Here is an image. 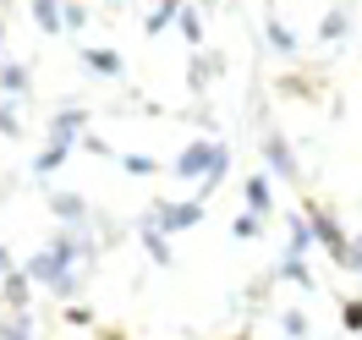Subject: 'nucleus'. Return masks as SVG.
Instances as JSON below:
<instances>
[{
    "instance_id": "21",
    "label": "nucleus",
    "mask_w": 362,
    "mask_h": 340,
    "mask_svg": "<svg viewBox=\"0 0 362 340\" xmlns=\"http://www.w3.org/2000/svg\"><path fill=\"white\" fill-rule=\"evenodd\" d=\"M269 45L280 49V55H291V49H296V33L280 23V17H269Z\"/></svg>"
},
{
    "instance_id": "23",
    "label": "nucleus",
    "mask_w": 362,
    "mask_h": 340,
    "mask_svg": "<svg viewBox=\"0 0 362 340\" xmlns=\"http://www.w3.org/2000/svg\"><path fill=\"white\" fill-rule=\"evenodd\" d=\"M340 324H346L351 335L362 329V296H346V302H340Z\"/></svg>"
},
{
    "instance_id": "8",
    "label": "nucleus",
    "mask_w": 362,
    "mask_h": 340,
    "mask_svg": "<svg viewBox=\"0 0 362 340\" xmlns=\"http://www.w3.org/2000/svg\"><path fill=\"white\" fill-rule=\"evenodd\" d=\"M214 71H220V55H214V49H192V61H187V83L204 93L209 83H214Z\"/></svg>"
},
{
    "instance_id": "6",
    "label": "nucleus",
    "mask_w": 362,
    "mask_h": 340,
    "mask_svg": "<svg viewBox=\"0 0 362 340\" xmlns=\"http://www.w3.org/2000/svg\"><path fill=\"white\" fill-rule=\"evenodd\" d=\"M83 66H88L93 77H127V61H121L115 49H105V45H88V49H83Z\"/></svg>"
},
{
    "instance_id": "5",
    "label": "nucleus",
    "mask_w": 362,
    "mask_h": 340,
    "mask_svg": "<svg viewBox=\"0 0 362 340\" xmlns=\"http://www.w3.org/2000/svg\"><path fill=\"white\" fill-rule=\"evenodd\" d=\"M264 159H269V170L280 182H296V154H291V143L280 132H264Z\"/></svg>"
},
{
    "instance_id": "7",
    "label": "nucleus",
    "mask_w": 362,
    "mask_h": 340,
    "mask_svg": "<svg viewBox=\"0 0 362 340\" xmlns=\"http://www.w3.org/2000/svg\"><path fill=\"white\" fill-rule=\"evenodd\" d=\"M242 198H247V214H264V220L274 214V192H269V176H264V170L242 182Z\"/></svg>"
},
{
    "instance_id": "4",
    "label": "nucleus",
    "mask_w": 362,
    "mask_h": 340,
    "mask_svg": "<svg viewBox=\"0 0 362 340\" xmlns=\"http://www.w3.org/2000/svg\"><path fill=\"white\" fill-rule=\"evenodd\" d=\"M33 286H39V280H33L28 269H11L6 280H0V302H6L11 313H28V302H33Z\"/></svg>"
},
{
    "instance_id": "1",
    "label": "nucleus",
    "mask_w": 362,
    "mask_h": 340,
    "mask_svg": "<svg viewBox=\"0 0 362 340\" xmlns=\"http://www.w3.org/2000/svg\"><path fill=\"white\" fill-rule=\"evenodd\" d=\"M302 214H308V225H313V242L335 258L340 269H362V247L340 230V220L329 214V209H324V204H302Z\"/></svg>"
},
{
    "instance_id": "10",
    "label": "nucleus",
    "mask_w": 362,
    "mask_h": 340,
    "mask_svg": "<svg viewBox=\"0 0 362 340\" xmlns=\"http://www.w3.org/2000/svg\"><path fill=\"white\" fill-rule=\"evenodd\" d=\"M346 28H351V11L335 0V6L318 17V39H324V45H335V39H346Z\"/></svg>"
},
{
    "instance_id": "25",
    "label": "nucleus",
    "mask_w": 362,
    "mask_h": 340,
    "mask_svg": "<svg viewBox=\"0 0 362 340\" xmlns=\"http://www.w3.org/2000/svg\"><path fill=\"white\" fill-rule=\"evenodd\" d=\"M0 49H6V23H0Z\"/></svg>"
},
{
    "instance_id": "9",
    "label": "nucleus",
    "mask_w": 362,
    "mask_h": 340,
    "mask_svg": "<svg viewBox=\"0 0 362 340\" xmlns=\"http://www.w3.org/2000/svg\"><path fill=\"white\" fill-rule=\"evenodd\" d=\"M28 77H33L28 61H0V93H6V99H23V93H28Z\"/></svg>"
},
{
    "instance_id": "24",
    "label": "nucleus",
    "mask_w": 362,
    "mask_h": 340,
    "mask_svg": "<svg viewBox=\"0 0 362 340\" xmlns=\"http://www.w3.org/2000/svg\"><path fill=\"white\" fill-rule=\"evenodd\" d=\"M11 269H17V264H11V247H0V280H6Z\"/></svg>"
},
{
    "instance_id": "11",
    "label": "nucleus",
    "mask_w": 362,
    "mask_h": 340,
    "mask_svg": "<svg viewBox=\"0 0 362 340\" xmlns=\"http://www.w3.org/2000/svg\"><path fill=\"white\" fill-rule=\"evenodd\" d=\"M49 209H55V220H61V225H83V220H88V204H83L77 192H55Z\"/></svg>"
},
{
    "instance_id": "3",
    "label": "nucleus",
    "mask_w": 362,
    "mask_h": 340,
    "mask_svg": "<svg viewBox=\"0 0 362 340\" xmlns=\"http://www.w3.org/2000/svg\"><path fill=\"white\" fill-rule=\"evenodd\" d=\"M83 137H88V110H77V105L55 110V121H49V143H66V148H77Z\"/></svg>"
},
{
    "instance_id": "12",
    "label": "nucleus",
    "mask_w": 362,
    "mask_h": 340,
    "mask_svg": "<svg viewBox=\"0 0 362 340\" xmlns=\"http://www.w3.org/2000/svg\"><path fill=\"white\" fill-rule=\"evenodd\" d=\"M181 11H187V0H159L154 11H148V17H143V33H148V39H154V33H165V28L176 23Z\"/></svg>"
},
{
    "instance_id": "18",
    "label": "nucleus",
    "mask_w": 362,
    "mask_h": 340,
    "mask_svg": "<svg viewBox=\"0 0 362 340\" xmlns=\"http://www.w3.org/2000/svg\"><path fill=\"white\" fill-rule=\"evenodd\" d=\"M0 137H23V115H17V99H0Z\"/></svg>"
},
{
    "instance_id": "17",
    "label": "nucleus",
    "mask_w": 362,
    "mask_h": 340,
    "mask_svg": "<svg viewBox=\"0 0 362 340\" xmlns=\"http://www.w3.org/2000/svg\"><path fill=\"white\" fill-rule=\"evenodd\" d=\"M0 340H33V318H28V313H11L6 324H0Z\"/></svg>"
},
{
    "instance_id": "19",
    "label": "nucleus",
    "mask_w": 362,
    "mask_h": 340,
    "mask_svg": "<svg viewBox=\"0 0 362 340\" xmlns=\"http://www.w3.org/2000/svg\"><path fill=\"white\" fill-rule=\"evenodd\" d=\"M258 230H264V214H236V220H230V236H236V242H252Z\"/></svg>"
},
{
    "instance_id": "15",
    "label": "nucleus",
    "mask_w": 362,
    "mask_h": 340,
    "mask_svg": "<svg viewBox=\"0 0 362 340\" xmlns=\"http://www.w3.org/2000/svg\"><path fill=\"white\" fill-rule=\"evenodd\" d=\"M143 247H148V258H154L159 269H170V242H165V230L143 225Z\"/></svg>"
},
{
    "instance_id": "13",
    "label": "nucleus",
    "mask_w": 362,
    "mask_h": 340,
    "mask_svg": "<svg viewBox=\"0 0 362 340\" xmlns=\"http://www.w3.org/2000/svg\"><path fill=\"white\" fill-rule=\"evenodd\" d=\"M176 28H181V39H187V49H204V11L198 6H187L176 17Z\"/></svg>"
},
{
    "instance_id": "14",
    "label": "nucleus",
    "mask_w": 362,
    "mask_h": 340,
    "mask_svg": "<svg viewBox=\"0 0 362 340\" xmlns=\"http://www.w3.org/2000/svg\"><path fill=\"white\" fill-rule=\"evenodd\" d=\"M66 159H71V148H66V143H45V154L33 159V176H55V170H61Z\"/></svg>"
},
{
    "instance_id": "2",
    "label": "nucleus",
    "mask_w": 362,
    "mask_h": 340,
    "mask_svg": "<svg viewBox=\"0 0 362 340\" xmlns=\"http://www.w3.org/2000/svg\"><path fill=\"white\" fill-rule=\"evenodd\" d=\"M143 225H154V230H192V225H204V198L192 192L187 204H154L148 214H143Z\"/></svg>"
},
{
    "instance_id": "20",
    "label": "nucleus",
    "mask_w": 362,
    "mask_h": 340,
    "mask_svg": "<svg viewBox=\"0 0 362 340\" xmlns=\"http://www.w3.org/2000/svg\"><path fill=\"white\" fill-rule=\"evenodd\" d=\"M121 170H127V176H154L159 159L154 154H121Z\"/></svg>"
},
{
    "instance_id": "22",
    "label": "nucleus",
    "mask_w": 362,
    "mask_h": 340,
    "mask_svg": "<svg viewBox=\"0 0 362 340\" xmlns=\"http://www.w3.org/2000/svg\"><path fill=\"white\" fill-rule=\"evenodd\" d=\"M61 23H66V33H83V23H88V6H83V0H66V6H61Z\"/></svg>"
},
{
    "instance_id": "16",
    "label": "nucleus",
    "mask_w": 362,
    "mask_h": 340,
    "mask_svg": "<svg viewBox=\"0 0 362 340\" xmlns=\"http://www.w3.org/2000/svg\"><path fill=\"white\" fill-rule=\"evenodd\" d=\"M280 329L291 340H308V313H302V307H280Z\"/></svg>"
}]
</instances>
